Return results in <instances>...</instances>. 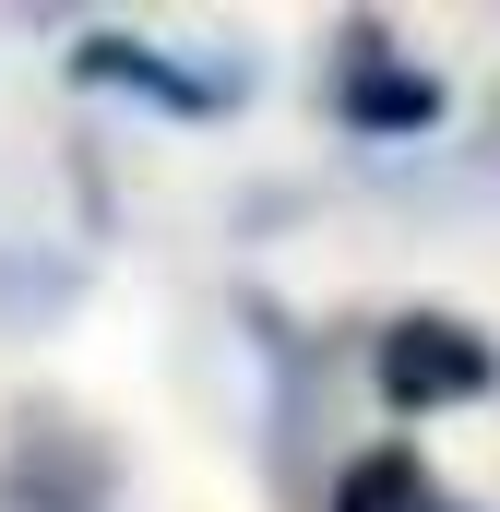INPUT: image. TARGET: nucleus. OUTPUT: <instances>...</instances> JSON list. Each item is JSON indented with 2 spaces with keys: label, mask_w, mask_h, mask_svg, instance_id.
<instances>
[{
  "label": "nucleus",
  "mask_w": 500,
  "mask_h": 512,
  "mask_svg": "<svg viewBox=\"0 0 500 512\" xmlns=\"http://www.w3.org/2000/svg\"><path fill=\"white\" fill-rule=\"evenodd\" d=\"M334 512H429V477H417V453H370L358 477H346V501Z\"/></svg>",
  "instance_id": "20e7f679"
},
{
  "label": "nucleus",
  "mask_w": 500,
  "mask_h": 512,
  "mask_svg": "<svg viewBox=\"0 0 500 512\" xmlns=\"http://www.w3.org/2000/svg\"><path fill=\"white\" fill-rule=\"evenodd\" d=\"M72 72H84V84H131V96H155V108H227V72H179V60H155V48H131V36L72 48Z\"/></svg>",
  "instance_id": "f03ea898"
},
{
  "label": "nucleus",
  "mask_w": 500,
  "mask_h": 512,
  "mask_svg": "<svg viewBox=\"0 0 500 512\" xmlns=\"http://www.w3.org/2000/svg\"><path fill=\"white\" fill-rule=\"evenodd\" d=\"M346 108H358L370 131H417V120H441V84H417V72H381V60H358Z\"/></svg>",
  "instance_id": "7ed1b4c3"
},
{
  "label": "nucleus",
  "mask_w": 500,
  "mask_h": 512,
  "mask_svg": "<svg viewBox=\"0 0 500 512\" xmlns=\"http://www.w3.org/2000/svg\"><path fill=\"white\" fill-rule=\"evenodd\" d=\"M489 382V346L477 334H453V322H393L381 334V393L393 405H453V393Z\"/></svg>",
  "instance_id": "f257e3e1"
}]
</instances>
